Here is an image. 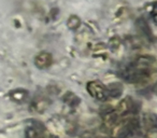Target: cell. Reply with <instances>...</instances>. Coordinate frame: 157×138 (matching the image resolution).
<instances>
[{
  "label": "cell",
  "mask_w": 157,
  "mask_h": 138,
  "mask_svg": "<svg viewBox=\"0 0 157 138\" xmlns=\"http://www.w3.org/2000/svg\"><path fill=\"white\" fill-rule=\"evenodd\" d=\"M80 25H81V21H80V18L75 15L70 16L69 20H68V22H67V26L69 27L70 29H73V30L76 28H78Z\"/></svg>",
  "instance_id": "7"
},
{
  "label": "cell",
  "mask_w": 157,
  "mask_h": 138,
  "mask_svg": "<svg viewBox=\"0 0 157 138\" xmlns=\"http://www.w3.org/2000/svg\"><path fill=\"white\" fill-rule=\"evenodd\" d=\"M53 64L52 54L48 52H41L35 57V65L39 69H46Z\"/></svg>",
  "instance_id": "4"
},
{
  "label": "cell",
  "mask_w": 157,
  "mask_h": 138,
  "mask_svg": "<svg viewBox=\"0 0 157 138\" xmlns=\"http://www.w3.org/2000/svg\"><path fill=\"white\" fill-rule=\"evenodd\" d=\"M27 96H28V92L25 90H22V89L21 90H15L10 93V97L13 98L14 101H20V103L21 101H24L27 98Z\"/></svg>",
  "instance_id": "6"
},
{
  "label": "cell",
  "mask_w": 157,
  "mask_h": 138,
  "mask_svg": "<svg viewBox=\"0 0 157 138\" xmlns=\"http://www.w3.org/2000/svg\"><path fill=\"white\" fill-rule=\"evenodd\" d=\"M123 93V86L120 83H114L107 88V95L110 97H118Z\"/></svg>",
  "instance_id": "5"
},
{
  "label": "cell",
  "mask_w": 157,
  "mask_h": 138,
  "mask_svg": "<svg viewBox=\"0 0 157 138\" xmlns=\"http://www.w3.org/2000/svg\"><path fill=\"white\" fill-rule=\"evenodd\" d=\"M26 138H57L46 131L43 124L38 121H31L26 128Z\"/></svg>",
  "instance_id": "2"
},
{
  "label": "cell",
  "mask_w": 157,
  "mask_h": 138,
  "mask_svg": "<svg viewBox=\"0 0 157 138\" xmlns=\"http://www.w3.org/2000/svg\"><path fill=\"white\" fill-rule=\"evenodd\" d=\"M138 27H139V29L142 31V33L144 34V35L146 36V37L150 38L151 36H152V34H151V31H150V27L147 26V24H146L145 20L141 18V20L138 21Z\"/></svg>",
  "instance_id": "8"
},
{
  "label": "cell",
  "mask_w": 157,
  "mask_h": 138,
  "mask_svg": "<svg viewBox=\"0 0 157 138\" xmlns=\"http://www.w3.org/2000/svg\"><path fill=\"white\" fill-rule=\"evenodd\" d=\"M87 91L94 98L97 99H105L108 97L107 88L99 81H92L87 84Z\"/></svg>",
  "instance_id": "3"
},
{
  "label": "cell",
  "mask_w": 157,
  "mask_h": 138,
  "mask_svg": "<svg viewBox=\"0 0 157 138\" xmlns=\"http://www.w3.org/2000/svg\"><path fill=\"white\" fill-rule=\"evenodd\" d=\"M155 75V58L143 55L122 69V77L129 83H144Z\"/></svg>",
  "instance_id": "1"
}]
</instances>
